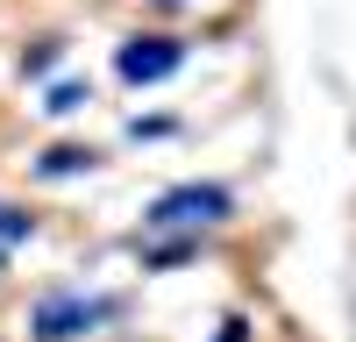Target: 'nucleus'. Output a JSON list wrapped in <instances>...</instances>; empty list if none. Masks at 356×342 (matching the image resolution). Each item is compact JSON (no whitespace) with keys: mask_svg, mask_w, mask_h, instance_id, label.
<instances>
[{"mask_svg":"<svg viewBox=\"0 0 356 342\" xmlns=\"http://www.w3.org/2000/svg\"><path fill=\"white\" fill-rule=\"evenodd\" d=\"M107 300H86V293H50L36 300V314H29V335L36 342H65V335H86L93 321H107Z\"/></svg>","mask_w":356,"mask_h":342,"instance_id":"nucleus-1","label":"nucleus"},{"mask_svg":"<svg viewBox=\"0 0 356 342\" xmlns=\"http://www.w3.org/2000/svg\"><path fill=\"white\" fill-rule=\"evenodd\" d=\"M228 207L235 200L221 193V186H178V193H164V200H150V228H178V221H228Z\"/></svg>","mask_w":356,"mask_h":342,"instance_id":"nucleus-2","label":"nucleus"},{"mask_svg":"<svg viewBox=\"0 0 356 342\" xmlns=\"http://www.w3.org/2000/svg\"><path fill=\"white\" fill-rule=\"evenodd\" d=\"M178 57H186V43H178V36H136V43H122L114 72H122L129 86H143V79H171Z\"/></svg>","mask_w":356,"mask_h":342,"instance_id":"nucleus-3","label":"nucleus"},{"mask_svg":"<svg viewBox=\"0 0 356 342\" xmlns=\"http://www.w3.org/2000/svg\"><path fill=\"white\" fill-rule=\"evenodd\" d=\"M86 164H93V150H43V157H36L43 179H57V171H86Z\"/></svg>","mask_w":356,"mask_h":342,"instance_id":"nucleus-4","label":"nucleus"},{"mask_svg":"<svg viewBox=\"0 0 356 342\" xmlns=\"http://www.w3.org/2000/svg\"><path fill=\"white\" fill-rule=\"evenodd\" d=\"M22 236H36V221H29L22 207H0V250H8V243H22Z\"/></svg>","mask_w":356,"mask_h":342,"instance_id":"nucleus-5","label":"nucleus"},{"mask_svg":"<svg viewBox=\"0 0 356 342\" xmlns=\"http://www.w3.org/2000/svg\"><path fill=\"white\" fill-rule=\"evenodd\" d=\"M0 264H8V256H0Z\"/></svg>","mask_w":356,"mask_h":342,"instance_id":"nucleus-6","label":"nucleus"}]
</instances>
